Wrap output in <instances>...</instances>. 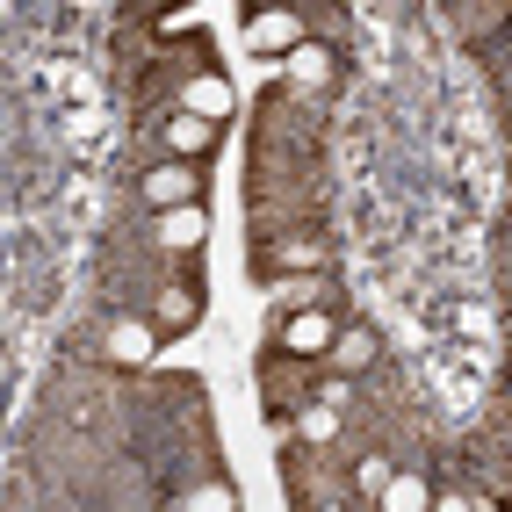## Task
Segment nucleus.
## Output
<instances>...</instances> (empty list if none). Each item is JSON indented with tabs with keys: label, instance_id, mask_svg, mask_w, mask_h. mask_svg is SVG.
Returning <instances> with one entry per match:
<instances>
[{
	"label": "nucleus",
	"instance_id": "12",
	"mask_svg": "<svg viewBox=\"0 0 512 512\" xmlns=\"http://www.w3.org/2000/svg\"><path fill=\"white\" fill-rule=\"evenodd\" d=\"M289 73H296V80H325V73H332V58H325V44H303V51L289 58Z\"/></svg>",
	"mask_w": 512,
	"mask_h": 512
},
{
	"label": "nucleus",
	"instance_id": "6",
	"mask_svg": "<svg viewBox=\"0 0 512 512\" xmlns=\"http://www.w3.org/2000/svg\"><path fill=\"white\" fill-rule=\"evenodd\" d=\"M202 238H210V224H202V210H195V202H188V210H166V217H159V246L195 253Z\"/></svg>",
	"mask_w": 512,
	"mask_h": 512
},
{
	"label": "nucleus",
	"instance_id": "4",
	"mask_svg": "<svg viewBox=\"0 0 512 512\" xmlns=\"http://www.w3.org/2000/svg\"><path fill=\"white\" fill-rule=\"evenodd\" d=\"M210 145H217V123H210V116H195V109L166 116V152H181V159H202Z\"/></svg>",
	"mask_w": 512,
	"mask_h": 512
},
{
	"label": "nucleus",
	"instance_id": "14",
	"mask_svg": "<svg viewBox=\"0 0 512 512\" xmlns=\"http://www.w3.org/2000/svg\"><path fill=\"white\" fill-rule=\"evenodd\" d=\"M390 476H397V469H390L383 455H361V491H375V498H383V491H390Z\"/></svg>",
	"mask_w": 512,
	"mask_h": 512
},
{
	"label": "nucleus",
	"instance_id": "8",
	"mask_svg": "<svg viewBox=\"0 0 512 512\" xmlns=\"http://www.w3.org/2000/svg\"><path fill=\"white\" fill-rule=\"evenodd\" d=\"M383 512H433V491L419 484V476H390V491H383Z\"/></svg>",
	"mask_w": 512,
	"mask_h": 512
},
{
	"label": "nucleus",
	"instance_id": "13",
	"mask_svg": "<svg viewBox=\"0 0 512 512\" xmlns=\"http://www.w3.org/2000/svg\"><path fill=\"white\" fill-rule=\"evenodd\" d=\"M181 512H238V498H231V484H210V491H195Z\"/></svg>",
	"mask_w": 512,
	"mask_h": 512
},
{
	"label": "nucleus",
	"instance_id": "16",
	"mask_svg": "<svg viewBox=\"0 0 512 512\" xmlns=\"http://www.w3.org/2000/svg\"><path fill=\"white\" fill-rule=\"evenodd\" d=\"M325 512H347V505H325Z\"/></svg>",
	"mask_w": 512,
	"mask_h": 512
},
{
	"label": "nucleus",
	"instance_id": "10",
	"mask_svg": "<svg viewBox=\"0 0 512 512\" xmlns=\"http://www.w3.org/2000/svg\"><path fill=\"white\" fill-rule=\"evenodd\" d=\"M188 109H195V116H210V123H217V116L231 109V94H224V80H195V87H188Z\"/></svg>",
	"mask_w": 512,
	"mask_h": 512
},
{
	"label": "nucleus",
	"instance_id": "9",
	"mask_svg": "<svg viewBox=\"0 0 512 512\" xmlns=\"http://www.w3.org/2000/svg\"><path fill=\"white\" fill-rule=\"evenodd\" d=\"M375 361V332H339V347H332V368H368Z\"/></svg>",
	"mask_w": 512,
	"mask_h": 512
},
{
	"label": "nucleus",
	"instance_id": "5",
	"mask_svg": "<svg viewBox=\"0 0 512 512\" xmlns=\"http://www.w3.org/2000/svg\"><path fill=\"white\" fill-rule=\"evenodd\" d=\"M195 318H202V296H195L188 282H166V289H159V311H152V325H159V332H188Z\"/></svg>",
	"mask_w": 512,
	"mask_h": 512
},
{
	"label": "nucleus",
	"instance_id": "1",
	"mask_svg": "<svg viewBox=\"0 0 512 512\" xmlns=\"http://www.w3.org/2000/svg\"><path fill=\"white\" fill-rule=\"evenodd\" d=\"M339 347V325L325 318V311H296L289 325H282V354L289 361H325Z\"/></svg>",
	"mask_w": 512,
	"mask_h": 512
},
{
	"label": "nucleus",
	"instance_id": "2",
	"mask_svg": "<svg viewBox=\"0 0 512 512\" xmlns=\"http://www.w3.org/2000/svg\"><path fill=\"white\" fill-rule=\"evenodd\" d=\"M195 166H152V174H145V202H152V210L166 217V210H188V202H195Z\"/></svg>",
	"mask_w": 512,
	"mask_h": 512
},
{
	"label": "nucleus",
	"instance_id": "7",
	"mask_svg": "<svg viewBox=\"0 0 512 512\" xmlns=\"http://www.w3.org/2000/svg\"><path fill=\"white\" fill-rule=\"evenodd\" d=\"M275 44L296 58L303 51V22L296 15H253V51H275Z\"/></svg>",
	"mask_w": 512,
	"mask_h": 512
},
{
	"label": "nucleus",
	"instance_id": "15",
	"mask_svg": "<svg viewBox=\"0 0 512 512\" xmlns=\"http://www.w3.org/2000/svg\"><path fill=\"white\" fill-rule=\"evenodd\" d=\"M433 512H469V498H455V491H448V498H433Z\"/></svg>",
	"mask_w": 512,
	"mask_h": 512
},
{
	"label": "nucleus",
	"instance_id": "11",
	"mask_svg": "<svg viewBox=\"0 0 512 512\" xmlns=\"http://www.w3.org/2000/svg\"><path fill=\"white\" fill-rule=\"evenodd\" d=\"M311 296H318V275H289V282H275V303H289V311H311Z\"/></svg>",
	"mask_w": 512,
	"mask_h": 512
},
{
	"label": "nucleus",
	"instance_id": "3",
	"mask_svg": "<svg viewBox=\"0 0 512 512\" xmlns=\"http://www.w3.org/2000/svg\"><path fill=\"white\" fill-rule=\"evenodd\" d=\"M152 347H159V325H152V318H116V325H109V361L145 368Z\"/></svg>",
	"mask_w": 512,
	"mask_h": 512
}]
</instances>
